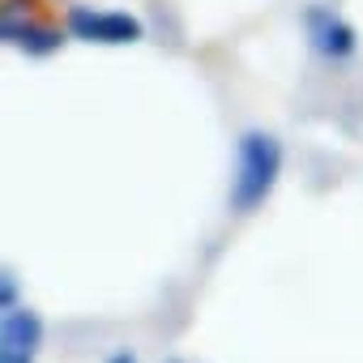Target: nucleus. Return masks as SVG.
I'll return each mask as SVG.
<instances>
[{"label":"nucleus","instance_id":"423d86ee","mask_svg":"<svg viewBox=\"0 0 363 363\" xmlns=\"http://www.w3.org/2000/svg\"><path fill=\"white\" fill-rule=\"evenodd\" d=\"M0 308H5V312L22 308V303H18V278H13V269L0 274Z\"/></svg>","mask_w":363,"mask_h":363},{"label":"nucleus","instance_id":"0eeeda50","mask_svg":"<svg viewBox=\"0 0 363 363\" xmlns=\"http://www.w3.org/2000/svg\"><path fill=\"white\" fill-rule=\"evenodd\" d=\"M107 363H141L133 350H116V354H107Z\"/></svg>","mask_w":363,"mask_h":363},{"label":"nucleus","instance_id":"39448f33","mask_svg":"<svg viewBox=\"0 0 363 363\" xmlns=\"http://www.w3.org/2000/svg\"><path fill=\"white\" fill-rule=\"evenodd\" d=\"M43 333H48L43 316L22 303V308L0 316V354H13V359H30L35 363V354L43 346Z\"/></svg>","mask_w":363,"mask_h":363},{"label":"nucleus","instance_id":"20e7f679","mask_svg":"<svg viewBox=\"0 0 363 363\" xmlns=\"http://www.w3.org/2000/svg\"><path fill=\"white\" fill-rule=\"evenodd\" d=\"M0 35L9 48L26 52V56H56L69 39V30H60L56 22H43L35 13H5L0 18Z\"/></svg>","mask_w":363,"mask_h":363},{"label":"nucleus","instance_id":"6e6552de","mask_svg":"<svg viewBox=\"0 0 363 363\" xmlns=\"http://www.w3.org/2000/svg\"><path fill=\"white\" fill-rule=\"evenodd\" d=\"M0 363H30V359H13V354H0Z\"/></svg>","mask_w":363,"mask_h":363},{"label":"nucleus","instance_id":"7ed1b4c3","mask_svg":"<svg viewBox=\"0 0 363 363\" xmlns=\"http://www.w3.org/2000/svg\"><path fill=\"white\" fill-rule=\"evenodd\" d=\"M303 39H308V48H312L316 56H325V60H350V56L359 52L354 26H350L337 9H329V5H308V9H303Z\"/></svg>","mask_w":363,"mask_h":363},{"label":"nucleus","instance_id":"f03ea898","mask_svg":"<svg viewBox=\"0 0 363 363\" xmlns=\"http://www.w3.org/2000/svg\"><path fill=\"white\" fill-rule=\"evenodd\" d=\"M65 30H69V39L103 43V48H124V43L145 39V22L137 13H128V9H90V5H73L65 13Z\"/></svg>","mask_w":363,"mask_h":363},{"label":"nucleus","instance_id":"f257e3e1","mask_svg":"<svg viewBox=\"0 0 363 363\" xmlns=\"http://www.w3.org/2000/svg\"><path fill=\"white\" fill-rule=\"evenodd\" d=\"M282 175V141L265 128H248L235 141V171H231V210L235 214H252L269 201V193L278 189Z\"/></svg>","mask_w":363,"mask_h":363},{"label":"nucleus","instance_id":"1a4fd4ad","mask_svg":"<svg viewBox=\"0 0 363 363\" xmlns=\"http://www.w3.org/2000/svg\"><path fill=\"white\" fill-rule=\"evenodd\" d=\"M167 363H189V359H167Z\"/></svg>","mask_w":363,"mask_h":363}]
</instances>
